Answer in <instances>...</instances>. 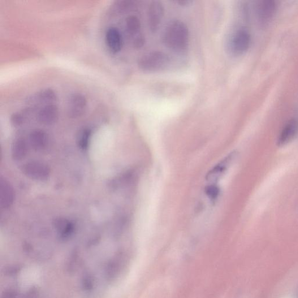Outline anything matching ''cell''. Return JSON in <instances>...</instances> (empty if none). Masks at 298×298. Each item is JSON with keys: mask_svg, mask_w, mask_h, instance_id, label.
Returning <instances> with one entry per match:
<instances>
[{"mask_svg": "<svg viewBox=\"0 0 298 298\" xmlns=\"http://www.w3.org/2000/svg\"><path fill=\"white\" fill-rule=\"evenodd\" d=\"M59 110L55 105H48L38 112L37 120L43 125H50L53 124L58 120Z\"/></svg>", "mask_w": 298, "mask_h": 298, "instance_id": "8", "label": "cell"}, {"mask_svg": "<svg viewBox=\"0 0 298 298\" xmlns=\"http://www.w3.org/2000/svg\"><path fill=\"white\" fill-rule=\"evenodd\" d=\"M87 106V101L83 95L75 94L69 103L68 113L71 118L79 117L83 115Z\"/></svg>", "mask_w": 298, "mask_h": 298, "instance_id": "7", "label": "cell"}, {"mask_svg": "<svg viewBox=\"0 0 298 298\" xmlns=\"http://www.w3.org/2000/svg\"><path fill=\"white\" fill-rule=\"evenodd\" d=\"M163 16L164 7L162 4L158 1L151 3L148 12L149 25L151 31L153 32L157 31L162 24Z\"/></svg>", "mask_w": 298, "mask_h": 298, "instance_id": "4", "label": "cell"}, {"mask_svg": "<svg viewBox=\"0 0 298 298\" xmlns=\"http://www.w3.org/2000/svg\"><path fill=\"white\" fill-rule=\"evenodd\" d=\"M206 193L210 198L214 200L218 195L219 189L214 187V186H210V187L207 188Z\"/></svg>", "mask_w": 298, "mask_h": 298, "instance_id": "13", "label": "cell"}, {"mask_svg": "<svg viewBox=\"0 0 298 298\" xmlns=\"http://www.w3.org/2000/svg\"><path fill=\"white\" fill-rule=\"evenodd\" d=\"M106 41L110 50L114 53H118L122 49L123 38L117 29L110 28L107 30Z\"/></svg>", "mask_w": 298, "mask_h": 298, "instance_id": "9", "label": "cell"}, {"mask_svg": "<svg viewBox=\"0 0 298 298\" xmlns=\"http://www.w3.org/2000/svg\"><path fill=\"white\" fill-rule=\"evenodd\" d=\"M41 98L45 102H53L55 100V94L53 90L48 89L41 94Z\"/></svg>", "mask_w": 298, "mask_h": 298, "instance_id": "12", "label": "cell"}, {"mask_svg": "<svg viewBox=\"0 0 298 298\" xmlns=\"http://www.w3.org/2000/svg\"><path fill=\"white\" fill-rule=\"evenodd\" d=\"M163 41L165 45L172 50L178 51L185 50L189 43V31L187 26L178 21L171 23L165 30Z\"/></svg>", "mask_w": 298, "mask_h": 298, "instance_id": "1", "label": "cell"}, {"mask_svg": "<svg viewBox=\"0 0 298 298\" xmlns=\"http://www.w3.org/2000/svg\"><path fill=\"white\" fill-rule=\"evenodd\" d=\"M235 156V152L229 154L222 162L218 163L217 166L209 171L208 174L207 175V179L208 180H214L220 178V175L223 174V172H225L228 167L230 166Z\"/></svg>", "mask_w": 298, "mask_h": 298, "instance_id": "10", "label": "cell"}, {"mask_svg": "<svg viewBox=\"0 0 298 298\" xmlns=\"http://www.w3.org/2000/svg\"><path fill=\"white\" fill-rule=\"evenodd\" d=\"M128 32L132 36L136 35L141 31V23L135 16H129L126 21Z\"/></svg>", "mask_w": 298, "mask_h": 298, "instance_id": "11", "label": "cell"}, {"mask_svg": "<svg viewBox=\"0 0 298 298\" xmlns=\"http://www.w3.org/2000/svg\"><path fill=\"white\" fill-rule=\"evenodd\" d=\"M251 43V36L245 29H241L233 35L230 47L231 51L235 54H243L249 48Z\"/></svg>", "mask_w": 298, "mask_h": 298, "instance_id": "3", "label": "cell"}, {"mask_svg": "<svg viewBox=\"0 0 298 298\" xmlns=\"http://www.w3.org/2000/svg\"><path fill=\"white\" fill-rule=\"evenodd\" d=\"M276 10L277 6L274 1L267 0L261 2L257 8L258 19L260 23L264 25L269 23L273 19Z\"/></svg>", "mask_w": 298, "mask_h": 298, "instance_id": "5", "label": "cell"}, {"mask_svg": "<svg viewBox=\"0 0 298 298\" xmlns=\"http://www.w3.org/2000/svg\"><path fill=\"white\" fill-rule=\"evenodd\" d=\"M168 55L162 51H155L146 54L140 60L141 70L148 72H157L164 70L169 64Z\"/></svg>", "mask_w": 298, "mask_h": 298, "instance_id": "2", "label": "cell"}, {"mask_svg": "<svg viewBox=\"0 0 298 298\" xmlns=\"http://www.w3.org/2000/svg\"><path fill=\"white\" fill-rule=\"evenodd\" d=\"M298 132V122L295 120L289 121L281 131L278 137L279 146L287 145L291 142Z\"/></svg>", "mask_w": 298, "mask_h": 298, "instance_id": "6", "label": "cell"}]
</instances>
